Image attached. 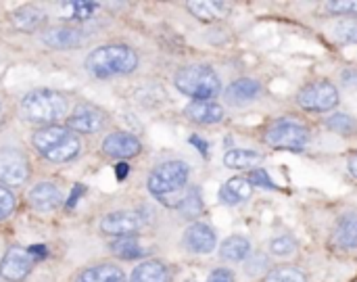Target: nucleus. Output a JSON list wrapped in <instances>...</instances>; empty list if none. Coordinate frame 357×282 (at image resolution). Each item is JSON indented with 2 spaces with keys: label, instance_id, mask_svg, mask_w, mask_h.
Masks as SVG:
<instances>
[{
  "label": "nucleus",
  "instance_id": "32",
  "mask_svg": "<svg viewBox=\"0 0 357 282\" xmlns=\"http://www.w3.org/2000/svg\"><path fill=\"white\" fill-rule=\"evenodd\" d=\"M67 4L73 8V17H77V19H90L98 8V2H90V0H75V2H67Z\"/></svg>",
  "mask_w": 357,
  "mask_h": 282
},
{
  "label": "nucleus",
  "instance_id": "11",
  "mask_svg": "<svg viewBox=\"0 0 357 282\" xmlns=\"http://www.w3.org/2000/svg\"><path fill=\"white\" fill-rule=\"evenodd\" d=\"M140 226V216L132 212H113L100 220V230L111 237H132Z\"/></svg>",
  "mask_w": 357,
  "mask_h": 282
},
{
  "label": "nucleus",
  "instance_id": "35",
  "mask_svg": "<svg viewBox=\"0 0 357 282\" xmlns=\"http://www.w3.org/2000/svg\"><path fill=\"white\" fill-rule=\"evenodd\" d=\"M328 10H333L335 15H343V13H357V0H341V2H328L326 4Z\"/></svg>",
  "mask_w": 357,
  "mask_h": 282
},
{
  "label": "nucleus",
  "instance_id": "12",
  "mask_svg": "<svg viewBox=\"0 0 357 282\" xmlns=\"http://www.w3.org/2000/svg\"><path fill=\"white\" fill-rule=\"evenodd\" d=\"M215 241L218 239H215L213 228L207 224H201V222L188 226L184 232V247L192 253H199V255L211 253L215 249Z\"/></svg>",
  "mask_w": 357,
  "mask_h": 282
},
{
  "label": "nucleus",
  "instance_id": "8",
  "mask_svg": "<svg viewBox=\"0 0 357 282\" xmlns=\"http://www.w3.org/2000/svg\"><path fill=\"white\" fill-rule=\"evenodd\" d=\"M29 168L27 159L17 149H0V182L19 186L27 180Z\"/></svg>",
  "mask_w": 357,
  "mask_h": 282
},
{
  "label": "nucleus",
  "instance_id": "30",
  "mask_svg": "<svg viewBox=\"0 0 357 282\" xmlns=\"http://www.w3.org/2000/svg\"><path fill=\"white\" fill-rule=\"evenodd\" d=\"M295 247H297V243H295L291 237H276V239L270 241V251H272L274 255H278V258L291 255V253L295 251Z\"/></svg>",
  "mask_w": 357,
  "mask_h": 282
},
{
  "label": "nucleus",
  "instance_id": "15",
  "mask_svg": "<svg viewBox=\"0 0 357 282\" xmlns=\"http://www.w3.org/2000/svg\"><path fill=\"white\" fill-rule=\"evenodd\" d=\"M42 42L50 48H77L86 42V34L77 27H50L42 34Z\"/></svg>",
  "mask_w": 357,
  "mask_h": 282
},
{
  "label": "nucleus",
  "instance_id": "7",
  "mask_svg": "<svg viewBox=\"0 0 357 282\" xmlns=\"http://www.w3.org/2000/svg\"><path fill=\"white\" fill-rule=\"evenodd\" d=\"M297 103L305 109V111H331L339 105V90L322 80V82H314L310 86H305L299 94H297Z\"/></svg>",
  "mask_w": 357,
  "mask_h": 282
},
{
  "label": "nucleus",
  "instance_id": "44",
  "mask_svg": "<svg viewBox=\"0 0 357 282\" xmlns=\"http://www.w3.org/2000/svg\"><path fill=\"white\" fill-rule=\"evenodd\" d=\"M0 119H2V101H0Z\"/></svg>",
  "mask_w": 357,
  "mask_h": 282
},
{
  "label": "nucleus",
  "instance_id": "6",
  "mask_svg": "<svg viewBox=\"0 0 357 282\" xmlns=\"http://www.w3.org/2000/svg\"><path fill=\"white\" fill-rule=\"evenodd\" d=\"M266 142L274 149L303 151L310 142V130L297 119H278L266 132Z\"/></svg>",
  "mask_w": 357,
  "mask_h": 282
},
{
  "label": "nucleus",
  "instance_id": "27",
  "mask_svg": "<svg viewBox=\"0 0 357 282\" xmlns=\"http://www.w3.org/2000/svg\"><path fill=\"white\" fill-rule=\"evenodd\" d=\"M180 212L184 218H197L203 212V201H201L199 188H192V191H188V195H184V199L180 203Z\"/></svg>",
  "mask_w": 357,
  "mask_h": 282
},
{
  "label": "nucleus",
  "instance_id": "31",
  "mask_svg": "<svg viewBox=\"0 0 357 282\" xmlns=\"http://www.w3.org/2000/svg\"><path fill=\"white\" fill-rule=\"evenodd\" d=\"M335 31L341 40L345 42H356L357 44V19H345L335 25Z\"/></svg>",
  "mask_w": 357,
  "mask_h": 282
},
{
  "label": "nucleus",
  "instance_id": "20",
  "mask_svg": "<svg viewBox=\"0 0 357 282\" xmlns=\"http://www.w3.org/2000/svg\"><path fill=\"white\" fill-rule=\"evenodd\" d=\"M75 282H126V276L117 266L100 264V266H92L84 270Z\"/></svg>",
  "mask_w": 357,
  "mask_h": 282
},
{
  "label": "nucleus",
  "instance_id": "37",
  "mask_svg": "<svg viewBox=\"0 0 357 282\" xmlns=\"http://www.w3.org/2000/svg\"><path fill=\"white\" fill-rule=\"evenodd\" d=\"M266 266H268V260H266V258H255V260L249 262L247 272H249V274H257V272H261Z\"/></svg>",
  "mask_w": 357,
  "mask_h": 282
},
{
  "label": "nucleus",
  "instance_id": "17",
  "mask_svg": "<svg viewBox=\"0 0 357 282\" xmlns=\"http://www.w3.org/2000/svg\"><path fill=\"white\" fill-rule=\"evenodd\" d=\"M184 115L197 124H220L224 119V109L222 105L213 103V101H195L184 109Z\"/></svg>",
  "mask_w": 357,
  "mask_h": 282
},
{
  "label": "nucleus",
  "instance_id": "25",
  "mask_svg": "<svg viewBox=\"0 0 357 282\" xmlns=\"http://www.w3.org/2000/svg\"><path fill=\"white\" fill-rule=\"evenodd\" d=\"M251 253V243L245 237H230L222 243L220 255L228 262H243Z\"/></svg>",
  "mask_w": 357,
  "mask_h": 282
},
{
  "label": "nucleus",
  "instance_id": "34",
  "mask_svg": "<svg viewBox=\"0 0 357 282\" xmlns=\"http://www.w3.org/2000/svg\"><path fill=\"white\" fill-rule=\"evenodd\" d=\"M249 182H251V186L255 184V186H261V188H276V184L272 182V178L266 174V170H253L251 172V176H249Z\"/></svg>",
  "mask_w": 357,
  "mask_h": 282
},
{
  "label": "nucleus",
  "instance_id": "43",
  "mask_svg": "<svg viewBox=\"0 0 357 282\" xmlns=\"http://www.w3.org/2000/svg\"><path fill=\"white\" fill-rule=\"evenodd\" d=\"M347 168H349V172L357 178V153H351V155L347 157Z\"/></svg>",
  "mask_w": 357,
  "mask_h": 282
},
{
  "label": "nucleus",
  "instance_id": "39",
  "mask_svg": "<svg viewBox=\"0 0 357 282\" xmlns=\"http://www.w3.org/2000/svg\"><path fill=\"white\" fill-rule=\"evenodd\" d=\"M84 186L82 184H77V186H73V191H71V195H69V199H67V207L71 209V207H75V203L79 201V197L84 195Z\"/></svg>",
  "mask_w": 357,
  "mask_h": 282
},
{
  "label": "nucleus",
  "instance_id": "40",
  "mask_svg": "<svg viewBox=\"0 0 357 282\" xmlns=\"http://www.w3.org/2000/svg\"><path fill=\"white\" fill-rule=\"evenodd\" d=\"M27 253H29V258H31V260H44V258L48 255V251H46V247H44V245H31Z\"/></svg>",
  "mask_w": 357,
  "mask_h": 282
},
{
  "label": "nucleus",
  "instance_id": "36",
  "mask_svg": "<svg viewBox=\"0 0 357 282\" xmlns=\"http://www.w3.org/2000/svg\"><path fill=\"white\" fill-rule=\"evenodd\" d=\"M341 80H343V86H345V88L357 90V69H345V71L341 73Z\"/></svg>",
  "mask_w": 357,
  "mask_h": 282
},
{
  "label": "nucleus",
  "instance_id": "16",
  "mask_svg": "<svg viewBox=\"0 0 357 282\" xmlns=\"http://www.w3.org/2000/svg\"><path fill=\"white\" fill-rule=\"evenodd\" d=\"M63 201V195L56 184L52 182H42L29 191V205L38 212H50L59 207Z\"/></svg>",
  "mask_w": 357,
  "mask_h": 282
},
{
  "label": "nucleus",
  "instance_id": "3",
  "mask_svg": "<svg viewBox=\"0 0 357 282\" xmlns=\"http://www.w3.org/2000/svg\"><path fill=\"white\" fill-rule=\"evenodd\" d=\"M21 111L25 119L33 124H52L67 115V98L54 90L40 88L25 94L21 103Z\"/></svg>",
  "mask_w": 357,
  "mask_h": 282
},
{
  "label": "nucleus",
  "instance_id": "13",
  "mask_svg": "<svg viewBox=\"0 0 357 282\" xmlns=\"http://www.w3.org/2000/svg\"><path fill=\"white\" fill-rule=\"evenodd\" d=\"M142 149L140 140L134 136V134H128V132H115V134H109L102 142V151L109 155V157H115V159H128V157H134L138 155Z\"/></svg>",
  "mask_w": 357,
  "mask_h": 282
},
{
  "label": "nucleus",
  "instance_id": "23",
  "mask_svg": "<svg viewBox=\"0 0 357 282\" xmlns=\"http://www.w3.org/2000/svg\"><path fill=\"white\" fill-rule=\"evenodd\" d=\"M335 241L339 247L351 249L357 245V216L347 214L339 220L337 230H335Z\"/></svg>",
  "mask_w": 357,
  "mask_h": 282
},
{
  "label": "nucleus",
  "instance_id": "24",
  "mask_svg": "<svg viewBox=\"0 0 357 282\" xmlns=\"http://www.w3.org/2000/svg\"><path fill=\"white\" fill-rule=\"evenodd\" d=\"M188 8L195 17L203 19V21H215L222 19L228 13V4L226 2H218V0H201V2H188Z\"/></svg>",
  "mask_w": 357,
  "mask_h": 282
},
{
  "label": "nucleus",
  "instance_id": "4",
  "mask_svg": "<svg viewBox=\"0 0 357 282\" xmlns=\"http://www.w3.org/2000/svg\"><path fill=\"white\" fill-rule=\"evenodd\" d=\"M176 86L190 98L211 101L220 94V77L209 65H188L176 73Z\"/></svg>",
  "mask_w": 357,
  "mask_h": 282
},
{
  "label": "nucleus",
  "instance_id": "28",
  "mask_svg": "<svg viewBox=\"0 0 357 282\" xmlns=\"http://www.w3.org/2000/svg\"><path fill=\"white\" fill-rule=\"evenodd\" d=\"M326 126L337 132V134H354L356 132V119L347 113H335L333 117L326 119Z\"/></svg>",
  "mask_w": 357,
  "mask_h": 282
},
{
  "label": "nucleus",
  "instance_id": "10",
  "mask_svg": "<svg viewBox=\"0 0 357 282\" xmlns=\"http://www.w3.org/2000/svg\"><path fill=\"white\" fill-rule=\"evenodd\" d=\"M107 117L100 109L92 105H79L67 119V128L73 132H84V134H94L105 126Z\"/></svg>",
  "mask_w": 357,
  "mask_h": 282
},
{
  "label": "nucleus",
  "instance_id": "22",
  "mask_svg": "<svg viewBox=\"0 0 357 282\" xmlns=\"http://www.w3.org/2000/svg\"><path fill=\"white\" fill-rule=\"evenodd\" d=\"M130 282H169V270L161 262H144L136 266Z\"/></svg>",
  "mask_w": 357,
  "mask_h": 282
},
{
  "label": "nucleus",
  "instance_id": "29",
  "mask_svg": "<svg viewBox=\"0 0 357 282\" xmlns=\"http://www.w3.org/2000/svg\"><path fill=\"white\" fill-rule=\"evenodd\" d=\"M266 282H307L305 274L295 268H278L268 274Z\"/></svg>",
  "mask_w": 357,
  "mask_h": 282
},
{
  "label": "nucleus",
  "instance_id": "5",
  "mask_svg": "<svg viewBox=\"0 0 357 282\" xmlns=\"http://www.w3.org/2000/svg\"><path fill=\"white\" fill-rule=\"evenodd\" d=\"M188 165L184 161H165L155 168L149 176V191L155 197H172L182 193L188 182Z\"/></svg>",
  "mask_w": 357,
  "mask_h": 282
},
{
  "label": "nucleus",
  "instance_id": "19",
  "mask_svg": "<svg viewBox=\"0 0 357 282\" xmlns=\"http://www.w3.org/2000/svg\"><path fill=\"white\" fill-rule=\"evenodd\" d=\"M253 193V186L249 180L245 178H232L228 180L222 188H220V201L226 205H238L243 201H247Z\"/></svg>",
  "mask_w": 357,
  "mask_h": 282
},
{
  "label": "nucleus",
  "instance_id": "14",
  "mask_svg": "<svg viewBox=\"0 0 357 282\" xmlns=\"http://www.w3.org/2000/svg\"><path fill=\"white\" fill-rule=\"evenodd\" d=\"M261 94V84L253 77H241L226 88V101L232 107H243L253 103Z\"/></svg>",
  "mask_w": 357,
  "mask_h": 282
},
{
  "label": "nucleus",
  "instance_id": "38",
  "mask_svg": "<svg viewBox=\"0 0 357 282\" xmlns=\"http://www.w3.org/2000/svg\"><path fill=\"white\" fill-rule=\"evenodd\" d=\"M232 272H228V270H215V272H211V276H209V281L207 282H232Z\"/></svg>",
  "mask_w": 357,
  "mask_h": 282
},
{
  "label": "nucleus",
  "instance_id": "42",
  "mask_svg": "<svg viewBox=\"0 0 357 282\" xmlns=\"http://www.w3.org/2000/svg\"><path fill=\"white\" fill-rule=\"evenodd\" d=\"M190 144H195V147L199 149V153L207 155V149H209V144H207L203 138H199V136H192V138H190Z\"/></svg>",
  "mask_w": 357,
  "mask_h": 282
},
{
  "label": "nucleus",
  "instance_id": "21",
  "mask_svg": "<svg viewBox=\"0 0 357 282\" xmlns=\"http://www.w3.org/2000/svg\"><path fill=\"white\" fill-rule=\"evenodd\" d=\"M264 161V155L249 149H234L224 155V165L232 170H251L253 165H259Z\"/></svg>",
  "mask_w": 357,
  "mask_h": 282
},
{
  "label": "nucleus",
  "instance_id": "18",
  "mask_svg": "<svg viewBox=\"0 0 357 282\" xmlns=\"http://www.w3.org/2000/svg\"><path fill=\"white\" fill-rule=\"evenodd\" d=\"M10 21L21 31H36L44 25L46 15L38 6H21V8L10 13Z\"/></svg>",
  "mask_w": 357,
  "mask_h": 282
},
{
  "label": "nucleus",
  "instance_id": "1",
  "mask_svg": "<svg viewBox=\"0 0 357 282\" xmlns=\"http://www.w3.org/2000/svg\"><path fill=\"white\" fill-rule=\"evenodd\" d=\"M138 67V54L126 44H109L92 50L86 59V69L96 77L130 73Z\"/></svg>",
  "mask_w": 357,
  "mask_h": 282
},
{
  "label": "nucleus",
  "instance_id": "33",
  "mask_svg": "<svg viewBox=\"0 0 357 282\" xmlns=\"http://www.w3.org/2000/svg\"><path fill=\"white\" fill-rule=\"evenodd\" d=\"M15 209V197L8 188L0 186V220L8 218Z\"/></svg>",
  "mask_w": 357,
  "mask_h": 282
},
{
  "label": "nucleus",
  "instance_id": "41",
  "mask_svg": "<svg viewBox=\"0 0 357 282\" xmlns=\"http://www.w3.org/2000/svg\"><path fill=\"white\" fill-rule=\"evenodd\" d=\"M128 172H130V165H128V163H117V165H115V178H117L119 182L126 180Z\"/></svg>",
  "mask_w": 357,
  "mask_h": 282
},
{
  "label": "nucleus",
  "instance_id": "9",
  "mask_svg": "<svg viewBox=\"0 0 357 282\" xmlns=\"http://www.w3.org/2000/svg\"><path fill=\"white\" fill-rule=\"evenodd\" d=\"M31 270V258L21 247H10L0 262V276L10 282H21Z\"/></svg>",
  "mask_w": 357,
  "mask_h": 282
},
{
  "label": "nucleus",
  "instance_id": "26",
  "mask_svg": "<svg viewBox=\"0 0 357 282\" xmlns=\"http://www.w3.org/2000/svg\"><path fill=\"white\" fill-rule=\"evenodd\" d=\"M109 247H111V251H113L117 258H121V260H138V258L144 255V249H142L140 241L134 239V237H119V239L113 241Z\"/></svg>",
  "mask_w": 357,
  "mask_h": 282
},
{
  "label": "nucleus",
  "instance_id": "2",
  "mask_svg": "<svg viewBox=\"0 0 357 282\" xmlns=\"http://www.w3.org/2000/svg\"><path fill=\"white\" fill-rule=\"evenodd\" d=\"M31 142L42 157H46L48 161H56V163L69 161L79 153L77 136H73L67 128H61V126H48V128L38 130L31 136Z\"/></svg>",
  "mask_w": 357,
  "mask_h": 282
}]
</instances>
